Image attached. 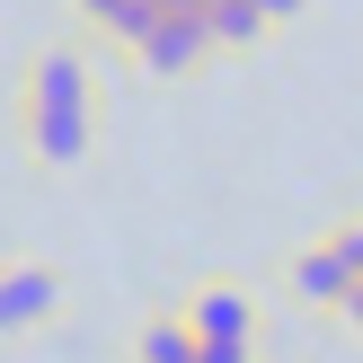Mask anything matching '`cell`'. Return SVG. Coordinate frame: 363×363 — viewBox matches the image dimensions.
I'll return each instance as SVG.
<instances>
[{"label":"cell","instance_id":"obj_1","mask_svg":"<svg viewBox=\"0 0 363 363\" xmlns=\"http://www.w3.org/2000/svg\"><path fill=\"white\" fill-rule=\"evenodd\" d=\"M18 142L35 169H80L98 151V80L80 45H35L18 71Z\"/></svg>","mask_w":363,"mask_h":363},{"label":"cell","instance_id":"obj_11","mask_svg":"<svg viewBox=\"0 0 363 363\" xmlns=\"http://www.w3.org/2000/svg\"><path fill=\"white\" fill-rule=\"evenodd\" d=\"M346 328L363 337V284H354V293H346Z\"/></svg>","mask_w":363,"mask_h":363},{"label":"cell","instance_id":"obj_7","mask_svg":"<svg viewBox=\"0 0 363 363\" xmlns=\"http://www.w3.org/2000/svg\"><path fill=\"white\" fill-rule=\"evenodd\" d=\"M204 27H213V53H257L266 45L257 0H204Z\"/></svg>","mask_w":363,"mask_h":363},{"label":"cell","instance_id":"obj_5","mask_svg":"<svg viewBox=\"0 0 363 363\" xmlns=\"http://www.w3.org/2000/svg\"><path fill=\"white\" fill-rule=\"evenodd\" d=\"M354 284H363V275L346 266V248H337V240H319V248H301V257H293V293L319 301V311H346Z\"/></svg>","mask_w":363,"mask_h":363},{"label":"cell","instance_id":"obj_4","mask_svg":"<svg viewBox=\"0 0 363 363\" xmlns=\"http://www.w3.org/2000/svg\"><path fill=\"white\" fill-rule=\"evenodd\" d=\"M151 80H195V71L213 62V27L204 18H160L151 35H142V53H133Z\"/></svg>","mask_w":363,"mask_h":363},{"label":"cell","instance_id":"obj_9","mask_svg":"<svg viewBox=\"0 0 363 363\" xmlns=\"http://www.w3.org/2000/svg\"><path fill=\"white\" fill-rule=\"evenodd\" d=\"M328 240H337V248H346V266H354V275H363V222H346V230H328Z\"/></svg>","mask_w":363,"mask_h":363},{"label":"cell","instance_id":"obj_2","mask_svg":"<svg viewBox=\"0 0 363 363\" xmlns=\"http://www.w3.org/2000/svg\"><path fill=\"white\" fill-rule=\"evenodd\" d=\"M186 328L204 337V363H257V301L240 284H204L186 301Z\"/></svg>","mask_w":363,"mask_h":363},{"label":"cell","instance_id":"obj_10","mask_svg":"<svg viewBox=\"0 0 363 363\" xmlns=\"http://www.w3.org/2000/svg\"><path fill=\"white\" fill-rule=\"evenodd\" d=\"M160 18H204V0H151Z\"/></svg>","mask_w":363,"mask_h":363},{"label":"cell","instance_id":"obj_8","mask_svg":"<svg viewBox=\"0 0 363 363\" xmlns=\"http://www.w3.org/2000/svg\"><path fill=\"white\" fill-rule=\"evenodd\" d=\"M301 9H311V0H257V18H266V27H293Z\"/></svg>","mask_w":363,"mask_h":363},{"label":"cell","instance_id":"obj_6","mask_svg":"<svg viewBox=\"0 0 363 363\" xmlns=\"http://www.w3.org/2000/svg\"><path fill=\"white\" fill-rule=\"evenodd\" d=\"M133 363H204V337L186 328V311L142 319V328H133Z\"/></svg>","mask_w":363,"mask_h":363},{"label":"cell","instance_id":"obj_3","mask_svg":"<svg viewBox=\"0 0 363 363\" xmlns=\"http://www.w3.org/2000/svg\"><path fill=\"white\" fill-rule=\"evenodd\" d=\"M62 311V266L45 257H0V337H35Z\"/></svg>","mask_w":363,"mask_h":363}]
</instances>
